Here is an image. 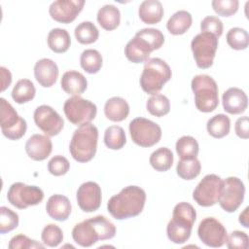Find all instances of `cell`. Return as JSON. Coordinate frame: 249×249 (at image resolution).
Masks as SVG:
<instances>
[{"label": "cell", "mask_w": 249, "mask_h": 249, "mask_svg": "<svg viewBox=\"0 0 249 249\" xmlns=\"http://www.w3.org/2000/svg\"><path fill=\"white\" fill-rule=\"evenodd\" d=\"M146 202V193L138 186L124 187L107 202L108 212L116 220H124L139 215Z\"/></svg>", "instance_id": "6da1fadb"}, {"label": "cell", "mask_w": 249, "mask_h": 249, "mask_svg": "<svg viewBox=\"0 0 249 249\" xmlns=\"http://www.w3.org/2000/svg\"><path fill=\"white\" fill-rule=\"evenodd\" d=\"M116 234L115 225L98 215L76 224L72 230L74 241L82 247H90L98 240L111 239Z\"/></svg>", "instance_id": "7a4b0ae2"}, {"label": "cell", "mask_w": 249, "mask_h": 249, "mask_svg": "<svg viewBox=\"0 0 249 249\" xmlns=\"http://www.w3.org/2000/svg\"><path fill=\"white\" fill-rule=\"evenodd\" d=\"M98 129L89 123L80 125L73 133L69 151L72 158L78 162H88L93 159L97 149Z\"/></svg>", "instance_id": "3957f363"}, {"label": "cell", "mask_w": 249, "mask_h": 249, "mask_svg": "<svg viewBox=\"0 0 249 249\" xmlns=\"http://www.w3.org/2000/svg\"><path fill=\"white\" fill-rule=\"evenodd\" d=\"M171 69L163 59L159 57L149 58L145 61L140 76V86L146 93L156 94L171 79Z\"/></svg>", "instance_id": "277c9868"}, {"label": "cell", "mask_w": 249, "mask_h": 249, "mask_svg": "<svg viewBox=\"0 0 249 249\" xmlns=\"http://www.w3.org/2000/svg\"><path fill=\"white\" fill-rule=\"evenodd\" d=\"M191 87L195 94V104L198 111L209 113L217 108L219 89L217 83L211 76L205 74L195 76Z\"/></svg>", "instance_id": "5b68a950"}, {"label": "cell", "mask_w": 249, "mask_h": 249, "mask_svg": "<svg viewBox=\"0 0 249 249\" xmlns=\"http://www.w3.org/2000/svg\"><path fill=\"white\" fill-rule=\"evenodd\" d=\"M0 124L3 135L11 140L20 139L27 128L25 120L3 97L0 98Z\"/></svg>", "instance_id": "8992f818"}, {"label": "cell", "mask_w": 249, "mask_h": 249, "mask_svg": "<svg viewBox=\"0 0 249 249\" xmlns=\"http://www.w3.org/2000/svg\"><path fill=\"white\" fill-rule=\"evenodd\" d=\"M218 48V38L208 32H200L191 42V49L198 68L207 69L212 66Z\"/></svg>", "instance_id": "52a82bcc"}, {"label": "cell", "mask_w": 249, "mask_h": 249, "mask_svg": "<svg viewBox=\"0 0 249 249\" xmlns=\"http://www.w3.org/2000/svg\"><path fill=\"white\" fill-rule=\"evenodd\" d=\"M132 141L140 147H152L160 142L161 128L155 122L145 118H135L129 123Z\"/></svg>", "instance_id": "ba28073f"}, {"label": "cell", "mask_w": 249, "mask_h": 249, "mask_svg": "<svg viewBox=\"0 0 249 249\" xmlns=\"http://www.w3.org/2000/svg\"><path fill=\"white\" fill-rule=\"evenodd\" d=\"M63 111L71 124L82 125L90 123L95 118L97 108L91 101L85 99L80 95H75L64 102Z\"/></svg>", "instance_id": "9c48e42d"}, {"label": "cell", "mask_w": 249, "mask_h": 249, "mask_svg": "<svg viewBox=\"0 0 249 249\" xmlns=\"http://www.w3.org/2000/svg\"><path fill=\"white\" fill-rule=\"evenodd\" d=\"M44 198L43 191L37 186H29L22 182L11 185L7 193L8 201L18 209L39 204Z\"/></svg>", "instance_id": "30bf717a"}, {"label": "cell", "mask_w": 249, "mask_h": 249, "mask_svg": "<svg viewBox=\"0 0 249 249\" xmlns=\"http://www.w3.org/2000/svg\"><path fill=\"white\" fill-rule=\"evenodd\" d=\"M245 195L243 182L234 176L223 180L222 189L219 196V204L223 210L231 213L238 209L242 204Z\"/></svg>", "instance_id": "8fae6325"}, {"label": "cell", "mask_w": 249, "mask_h": 249, "mask_svg": "<svg viewBox=\"0 0 249 249\" xmlns=\"http://www.w3.org/2000/svg\"><path fill=\"white\" fill-rule=\"evenodd\" d=\"M223 180L216 174L205 175L193 192L194 200L200 206L209 207L219 200Z\"/></svg>", "instance_id": "7c38bea8"}, {"label": "cell", "mask_w": 249, "mask_h": 249, "mask_svg": "<svg viewBox=\"0 0 249 249\" xmlns=\"http://www.w3.org/2000/svg\"><path fill=\"white\" fill-rule=\"evenodd\" d=\"M197 235L202 243L213 248L223 246L228 239L226 228L213 217H206L199 223Z\"/></svg>", "instance_id": "4fadbf2b"}, {"label": "cell", "mask_w": 249, "mask_h": 249, "mask_svg": "<svg viewBox=\"0 0 249 249\" xmlns=\"http://www.w3.org/2000/svg\"><path fill=\"white\" fill-rule=\"evenodd\" d=\"M33 119L37 127L49 137L57 135L64 125L60 115L49 105L38 106L34 111Z\"/></svg>", "instance_id": "5bb4252c"}, {"label": "cell", "mask_w": 249, "mask_h": 249, "mask_svg": "<svg viewBox=\"0 0 249 249\" xmlns=\"http://www.w3.org/2000/svg\"><path fill=\"white\" fill-rule=\"evenodd\" d=\"M84 5V0H56L50 5L49 13L53 19L66 24L75 20Z\"/></svg>", "instance_id": "9a60e30c"}, {"label": "cell", "mask_w": 249, "mask_h": 249, "mask_svg": "<svg viewBox=\"0 0 249 249\" xmlns=\"http://www.w3.org/2000/svg\"><path fill=\"white\" fill-rule=\"evenodd\" d=\"M76 198L81 210L84 212H93L101 205V188L93 181L85 182L78 188Z\"/></svg>", "instance_id": "2e32d148"}, {"label": "cell", "mask_w": 249, "mask_h": 249, "mask_svg": "<svg viewBox=\"0 0 249 249\" xmlns=\"http://www.w3.org/2000/svg\"><path fill=\"white\" fill-rule=\"evenodd\" d=\"M25 151L30 159L36 161L46 160L53 151V143L49 136L42 134L31 135L25 143Z\"/></svg>", "instance_id": "e0dca14e"}, {"label": "cell", "mask_w": 249, "mask_h": 249, "mask_svg": "<svg viewBox=\"0 0 249 249\" xmlns=\"http://www.w3.org/2000/svg\"><path fill=\"white\" fill-rule=\"evenodd\" d=\"M224 110L231 115L243 113L248 106V98L246 93L238 88L228 89L222 96Z\"/></svg>", "instance_id": "ac0fdd59"}, {"label": "cell", "mask_w": 249, "mask_h": 249, "mask_svg": "<svg viewBox=\"0 0 249 249\" xmlns=\"http://www.w3.org/2000/svg\"><path fill=\"white\" fill-rule=\"evenodd\" d=\"M58 67L50 58H41L34 65V76L40 86L50 88L53 86L58 77Z\"/></svg>", "instance_id": "d6986e66"}, {"label": "cell", "mask_w": 249, "mask_h": 249, "mask_svg": "<svg viewBox=\"0 0 249 249\" xmlns=\"http://www.w3.org/2000/svg\"><path fill=\"white\" fill-rule=\"evenodd\" d=\"M153 51V48L145 39L135 34L125 45L124 54L129 61L133 63H142L149 59Z\"/></svg>", "instance_id": "ffe728a7"}, {"label": "cell", "mask_w": 249, "mask_h": 249, "mask_svg": "<svg viewBox=\"0 0 249 249\" xmlns=\"http://www.w3.org/2000/svg\"><path fill=\"white\" fill-rule=\"evenodd\" d=\"M71 202L63 195H53L49 197L46 204L48 215L56 221H65L71 214Z\"/></svg>", "instance_id": "44dd1931"}, {"label": "cell", "mask_w": 249, "mask_h": 249, "mask_svg": "<svg viewBox=\"0 0 249 249\" xmlns=\"http://www.w3.org/2000/svg\"><path fill=\"white\" fill-rule=\"evenodd\" d=\"M61 89L70 95H81L88 88L86 77L75 70L66 71L60 80Z\"/></svg>", "instance_id": "7402d4cb"}, {"label": "cell", "mask_w": 249, "mask_h": 249, "mask_svg": "<svg viewBox=\"0 0 249 249\" xmlns=\"http://www.w3.org/2000/svg\"><path fill=\"white\" fill-rule=\"evenodd\" d=\"M163 14L162 4L159 0H145L140 4L138 9L140 19L147 24H156L160 22Z\"/></svg>", "instance_id": "603a6c76"}, {"label": "cell", "mask_w": 249, "mask_h": 249, "mask_svg": "<svg viewBox=\"0 0 249 249\" xmlns=\"http://www.w3.org/2000/svg\"><path fill=\"white\" fill-rule=\"evenodd\" d=\"M104 114L112 122H122L129 114V105L122 97L114 96L109 98L104 105Z\"/></svg>", "instance_id": "cb8c5ba5"}, {"label": "cell", "mask_w": 249, "mask_h": 249, "mask_svg": "<svg viewBox=\"0 0 249 249\" xmlns=\"http://www.w3.org/2000/svg\"><path fill=\"white\" fill-rule=\"evenodd\" d=\"M196 219V212L194 206L188 202L183 201L175 205L172 213V219L170 221L180 227L192 230Z\"/></svg>", "instance_id": "d4e9b609"}, {"label": "cell", "mask_w": 249, "mask_h": 249, "mask_svg": "<svg viewBox=\"0 0 249 249\" xmlns=\"http://www.w3.org/2000/svg\"><path fill=\"white\" fill-rule=\"evenodd\" d=\"M96 18L99 25L103 29L111 31L120 25L121 13L116 6L112 4H106L98 10Z\"/></svg>", "instance_id": "484cf974"}, {"label": "cell", "mask_w": 249, "mask_h": 249, "mask_svg": "<svg viewBox=\"0 0 249 249\" xmlns=\"http://www.w3.org/2000/svg\"><path fill=\"white\" fill-rule=\"evenodd\" d=\"M192 22V15L185 10H180L174 13L168 19L166 28L173 35H181L189 30Z\"/></svg>", "instance_id": "4316f807"}, {"label": "cell", "mask_w": 249, "mask_h": 249, "mask_svg": "<svg viewBox=\"0 0 249 249\" xmlns=\"http://www.w3.org/2000/svg\"><path fill=\"white\" fill-rule=\"evenodd\" d=\"M48 46L49 48L56 53H62L68 51L71 45V38L67 30L62 28H53L48 34Z\"/></svg>", "instance_id": "83f0119b"}, {"label": "cell", "mask_w": 249, "mask_h": 249, "mask_svg": "<svg viewBox=\"0 0 249 249\" xmlns=\"http://www.w3.org/2000/svg\"><path fill=\"white\" fill-rule=\"evenodd\" d=\"M173 153L166 147H160L154 151L149 159L152 167L160 172L167 171L173 164Z\"/></svg>", "instance_id": "f1b7e54d"}, {"label": "cell", "mask_w": 249, "mask_h": 249, "mask_svg": "<svg viewBox=\"0 0 249 249\" xmlns=\"http://www.w3.org/2000/svg\"><path fill=\"white\" fill-rule=\"evenodd\" d=\"M36 93V89L33 83L28 79H20L15 85L12 90V98L18 104H23L31 101Z\"/></svg>", "instance_id": "f546056e"}, {"label": "cell", "mask_w": 249, "mask_h": 249, "mask_svg": "<svg viewBox=\"0 0 249 249\" xmlns=\"http://www.w3.org/2000/svg\"><path fill=\"white\" fill-rule=\"evenodd\" d=\"M207 132L214 138H223L229 134L231 120L225 114H218L208 120L206 124Z\"/></svg>", "instance_id": "4dcf8cb0"}, {"label": "cell", "mask_w": 249, "mask_h": 249, "mask_svg": "<svg viewBox=\"0 0 249 249\" xmlns=\"http://www.w3.org/2000/svg\"><path fill=\"white\" fill-rule=\"evenodd\" d=\"M81 67L89 74L97 73L102 67V56L100 53L93 49L85 50L80 57Z\"/></svg>", "instance_id": "1f68e13d"}, {"label": "cell", "mask_w": 249, "mask_h": 249, "mask_svg": "<svg viewBox=\"0 0 249 249\" xmlns=\"http://www.w3.org/2000/svg\"><path fill=\"white\" fill-rule=\"evenodd\" d=\"M175 148L180 160L196 158L199 149L196 138L189 135L180 137L176 142Z\"/></svg>", "instance_id": "d6a6232c"}, {"label": "cell", "mask_w": 249, "mask_h": 249, "mask_svg": "<svg viewBox=\"0 0 249 249\" xmlns=\"http://www.w3.org/2000/svg\"><path fill=\"white\" fill-rule=\"evenodd\" d=\"M74 34L79 43L88 45L94 43L98 39L99 31L91 21H83L76 26Z\"/></svg>", "instance_id": "836d02e7"}, {"label": "cell", "mask_w": 249, "mask_h": 249, "mask_svg": "<svg viewBox=\"0 0 249 249\" xmlns=\"http://www.w3.org/2000/svg\"><path fill=\"white\" fill-rule=\"evenodd\" d=\"M104 143L111 150H120L126 143L125 132L119 125H111L104 132Z\"/></svg>", "instance_id": "e575fe53"}, {"label": "cell", "mask_w": 249, "mask_h": 249, "mask_svg": "<svg viewBox=\"0 0 249 249\" xmlns=\"http://www.w3.org/2000/svg\"><path fill=\"white\" fill-rule=\"evenodd\" d=\"M201 170V164L196 158L180 160L176 166L179 177L184 180H193L197 177Z\"/></svg>", "instance_id": "d590c367"}, {"label": "cell", "mask_w": 249, "mask_h": 249, "mask_svg": "<svg viewBox=\"0 0 249 249\" xmlns=\"http://www.w3.org/2000/svg\"><path fill=\"white\" fill-rule=\"evenodd\" d=\"M147 111L156 117H163L170 111L169 99L160 93L153 94L146 103Z\"/></svg>", "instance_id": "8d00e7d4"}, {"label": "cell", "mask_w": 249, "mask_h": 249, "mask_svg": "<svg viewBox=\"0 0 249 249\" xmlns=\"http://www.w3.org/2000/svg\"><path fill=\"white\" fill-rule=\"evenodd\" d=\"M226 39L228 45L233 50H245L249 45V34L241 27L231 28L227 33Z\"/></svg>", "instance_id": "74e56055"}, {"label": "cell", "mask_w": 249, "mask_h": 249, "mask_svg": "<svg viewBox=\"0 0 249 249\" xmlns=\"http://www.w3.org/2000/svg\"><path fill=\"white\" fill-rule=\"evenodd\" d=\"M41 238L45 245L49 247H56L63 240V232L57 225L49 224L43 229Z\"/></svg>", "instance_id": "f35d334b"}, {"label": "cell", "mask_w": 249, "mask_h": 249, "mask_svg": "<svg viewBox=\"0 0 249 249\" xmlns=\"http://www.w3.org/2000/svg\"><path fill=\"white\" fill-rule=\"evenodd\" d=\"M18 226V215L6 206L0 207V232L2 234L15 230Z\"/></svg>", "instance_id": "ab89813d"}, {"label": "cell", "mask_w": 249, "mask_h": 249, "mask_svg": "<svg viewBox=\"0 0 249 249\" xmlns=\"http://www.w3.org/2000/svg\"><path fill=\"white\" fill-rule=\"evenodd\" d=\"M166 233L170 241L176 244H182L185 243L190 238L192 230L180 227L174 224L173 222L169 221L166 228Z\"/></svg>", "instance_id": "60d3db41"}, {"label": "cell", "mask_w": 249, "mask_h": 249, "mask_svg": "<svg viewBox=\"0 0 249 249\" xmlns=\"http://www.w3.org/2000/svg\"><path fill=\"white\" fill-rule=\"evenodd\" d=\"M136 35L145 39L154 51L159 50L164 43V36L162 32L157 28H143L137 31Z\"/></svg>", "instance_id": "b9f144b4"}, {"label": "cell", "mask_w": 249, "mask_h": 249, "mask_svg": "<svg viewBox=\"0 0 249 249\" xmlns=\"http://www.w3.org/2000/svg\"><path fill=\"white\" fill-rule=\"evenodd\" d=\"M211 6L217 15L231 17L237 12L239 2L237 0H213Z\"/></svg>", "instance_id": "7bdbcfd3"}, {"label": "cell", "mask_w": 249, "mask_h": 249, "mask_svg": "<svg viewBox=\"0 0 249 249\" xmlns=\"http://www.w3.org/2000/svg\"><path fill=\"white\" fill-rule=\"evenodd\" d=\"M70 163L68 160L60 155L53 157L48 162V170L52 175L61 176L68 172Z\"/></svg>", "instance_id": "ee69618b"}, {"label": "cell", "mask_w": 249, "mask_h": 249, "mask_svg": "<svg viewBox=\"0 0 249 249\" xmlns=\"http://www.w3.org/2000/svg\"><path fill=\"white\" fill-rule=\"evenodd\" d=\"M201 32H208L219 38L223 34L224 26L221 19L214 16L205 17L200 22Z\"/></svg>", "instance_id": "f6af8a7d"}, {"label": "cell", "mask_w": 249, "mask_h": 249, "mask_svg": "<svg viewBox=\"0 0 249 249\" xmlns=\"http://www.w3.org/2000/svg\"><path fill=\"white\" fill-rule=\"evenodd\" d=\"M226 243L230 249H247L249 246V237L244 231H233L228 235Z\"/></svg>", "instance_id": "bcb514c9"}, {"label": "cell", "mask_w": 249, "mask_h": 249, "mask_svg": "<svg viewBox=\"0 0 249 249\" xmlns=\"http://www.w3.org/2000/svg\"><path fill=\"white\" fill-rule=\"evenodd\" d=\"M8 247L10 249H25V248H41L43 249L44 248V245L37 242L36 240H33V239H30L28 236L24 235V234H18V235H15L14 237L11 238L10 242H9V245Z\"/></svg>", "instance_id": "7dc6e473"}, {"label": "cell", "mask_w": 249, "mask_h": 249, "mask_svg": "<svg viewBox=\"0 0 249 249\" xmlns=\"http://www.w3.org/2000/svg\"><path fill=\"white\" fill-rule=\"evenodd\" d=\"M235 133L242 139H248L249 137V119L247 116L238 118L234 125Z\"/></svg>", "instance_id": "c3c4849f"}, {"label": "cell", "mask_w": 249, "mask_h": 249, "mask_svg": "<svg viewBox=\"0 0 249 249\" xmlns=\"http://www.w3.org/2000/svg\"><path fill=\"white\" fill-rule=\"evenodd\" d=\"M1 73V91H4L12 83V74L9 69L4 66L0 67Z\"/></svg>", "instance_id": "681fc988"}, {"label": "cell", "mask_w": 249, "mask_h": 249, "mask_svg": "<svg viewBox=\"0 0 249 249\" xmlns=\"http://www.w3.org/2000/svg\"><path fill=\"white\" fill-rule=\"evenodd\" d=\"M248 210L249 208L246 207L243 212L239 215V223L245 227V228H248L249 227V223H248Z\"/></svg>", "instance_id": "f907efd6"}]
</instances>
